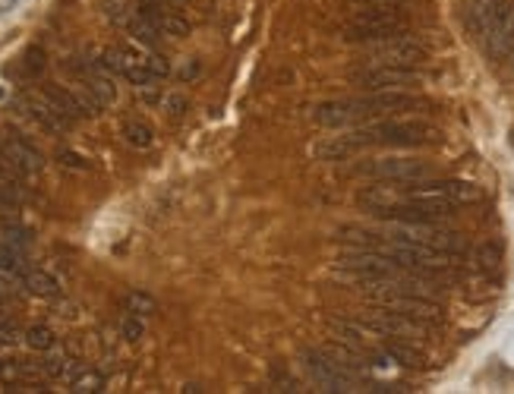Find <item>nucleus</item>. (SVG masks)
I'll use <instances>...</instances> for the list:
<instances>
[{"label":"nucleus","instance_id":"1","mask_svg":"<svg viewBox=\"0 0 514 394\" xmlns=\"http://www.w3.org/2000/svg\"><path fill=\"white\" fill-rule=\"evenodd\" d=\"M442 139L432 123L413 120V117H382V120H369L360 129L350 133V143L357 149L363 145H394V149H420V145H436Z\"/></svg>","mask_w":514,"mask_h":394},{"label":"nucleus","instance_id":"2","mask_svg":"<svg viewBox=\"0 0 514 394\" xmlns=\"http://www.w3.org/2000/svg\"><path fill=\"white\" fill-rule=\"evenodd\" d=\"M388 243H413V246H432L448 256L464 252V237L457 231H445L442 224H423V221H392L386 233Z\"/></svg>","mask_w":514,"mask_h":394},{"label":"nucleus","instance_id":"3","mask_svg":"<svg viewBox=\"0 0 514 394\" xmlns=\"http://www.w3.org/2000/svg\"><path fill=\"white\" fill-rule=\"evenodd\" d=\"M407 29V16L394 7H382V10H357L354 16L344 26V39L348 41H376V39H388L394 32H404Z\"/></svg>","mask_w":514,"mask_h":394},{"label":"nucleus","instance_id":"4","mask_svg":"<svg viewBox=\"0 0 514 394\" xmlns=\"http://www.w3.org/2000/svg\"><path fill=\"white\" fill-rule=\"evenodd\" d=\"M357 177H369V180L379 183H420L430 180L432 168L420 158H373V162H360L354 168Z\"/></svg>","mask_w":514,"mask_h":394},{"label":"nucleus","instance_id":"5","mask_svg":"<svg viewBox=\"0 0 514 394\" xmlns=\"http://www.w3.org/2000/svg\"><path fill=\"white\" fill-rule=\"evenodd\" d=\"M363 325H367L369 331H376V335H386V337H401V341H423L426 335H430V325L420 322V319L407 316V312L401 310H392V306H382L379 310H369L367 316L360 319Z\"/></svg>","mask_w":514,"mask_h":394},{"label":"nucleus","instance_id":"6","mask_svg":"<svg viewBox=\"0 0 514 394\" xmlns=\"http://www.w3.org/2000/svg\"><path fill=\"white\" fill-rule=\"evenodd\" d=\"M350 83L360 85L363 92H388V89H407L420 83L417 66L404 64H369L363 70L350 73Z\"/></svg>","mask_w":514,"mask_h":394},{"label":"nucleus","instance_id":"7","mask_svg":"<svg viewBox=\"0 0 514 394\" xmlns=\"http://www.w3.org/2000/svg\"><path fill=\"white\" fill-rule=\"evenodd\" d=\"M367 54L373 57V64H404V66H420L426 60V45H420L417 39L404 32H394L388 39L367 41Z\"/></svg>","mask_w":514,"mask_h":394},{"label":"nucleus","instance_id":"8","mask_svg":"<svg viewBox=\"0 0 514 394\" xmlns=\"http://www.w3.org/2000/svg\"><path fill=\"white\" fill-rule=\"evenodd\" d=\"M313 120L319 127H354V123H369V114L363 108L360 98H344V101H322L315 104L313 110Z\"/></svg>","mask_w":514,"mask_h":394},{"label":"nucleus","instance_id":"9","mask_svg":"<svg viewBox=\"0 0 514 394\" xmlns=\"http://www.w3.org/2000/svg\"><path fill=\"white\" fill-rule=\"evenodd\" d=\"M511 0H464L461 16H464V29H467L474 39H486V32L492 29V22L501 16V10L508 7Z\"/></svg>","mask_w":514,"mask_h":394},{"label":"nucleus","instance_id":"10","mask_svg":"<svg viewBox=\"0 0 514 394\" xmlns=\"http://www.w3.org/2000/svg\"><path fill=\"white\" fill-rule=\"evenodd\" d=\"M303 366L313 375V381H319V388H325V391H344L350 385V375L334 366L325 356V350H306L303 354Z\"/></svg>","mask_w":514,"mask_h":394},{"label":"nucleus","instance_id":"11","mask_svg":"<svg viewBox=\"0 0 514 394\" xmlns=\"http://www.w3.org/2000/svg\"><path fill=\"white\" fill-rule=\"evenodd\" d=\"M483 45H486V54L492 60L511 57V51H514V4H508V7L501 10V16L492 22V29L486 32Z\"/></svg>","mask_w":514,"mask_h":394},{"label":"nucleus","instance_id":"12","mask_svg":"<svg viewBox=\"0 0 514 394\" xmlns=\"http://www.w3.org/2000/svg\"><path fill=\"white\" fill-rule=\"evenodd\" d=\"M0 152L10 158V164H13L16 171H20L22 177H32V174H41V168H45V155H41L39 149H35L29 139H20V136H7L4 143H0Z\"/></svg>","mask_w":514,"mask_h":394},{"label":"nucleus","instance_id":"13","mask_svg":"<svg viewBox=\"0 0 514 394\" xmlns=\"http://www.w3.org/2000/svg\"><path fill=\"white\" fill-rule=\"evenodd\" d=\"M41 95H45L48 104H51L60 117H66L70 123H76L79 117H89V114H85V108H83V98H79V92L48 83V85H41Z\"/></svg>","mask_w":514,"mask_h":394},{"label":"nucleus","instance_id":"14","mask_svg":"<svg viewBox=\"0 0 514 394\" xmlns=\"http://www.w3.org/2000/svg\"><path fill=\"white\" fill-rule=\"evenodd\" d=\"M22 108H26V114L32 117L41 129H48V133H64V129L70 127V120H66V117H60L58 110L48 104V98L41 95V92H39V95L22 98Z\"/></svg>","mask_w":514,"mask_h":394},{"label":"nucleus","instance_id":"15","mask_svg":"<svg viewBox=\"0 0 514 394\" xmlns=\"http://www.w3.org/2000/svg\"><path fill=\"white\" fill-rule=\"evenodd\" d=\"M120 76H127L139 89H148L155 83V73L148 70L146 54L136 51V48H120Z\"/></svg>","mask_w":514,"mask_h":394},{"label":"nucleus","instance_id":"16","mask_svg":"<svg viewBox=\"0 0 514 394\" xmlns=\"http://www.w3.org/2000/svg\"><path fill=\"white\" fill-rule=\"evenodd\" d=\"M22 285H26V291L32 293V297H41V300H54L60 293V281L54 278L51 272H45V268H29V272L22 275Z\"/></svg>","mask_w":514,"mask_h":394},{"label":"nucleus","instance_id":"17","mask_svg":"<svg viewBox=\"0 0 514 394\" xmlns=\"http://www.w3.org/2000/svg\"><path fill=\"white\" fill-rule=\"evenodd\" d=\"M328 328L341 337V344H350V347L363 350L367 347V325L354 322V319H328Z\"/></svg>","mask_w":514,"mask_h":394},{"label":"nucleus","instance_id":"18","mask_svg":"<svg viewBox=\"0 0 514 394\" xmlns=\"http://www.w3.org/2000/svg\"><path fill=\"white\" fill-rule=\"evenodd\" d=\"M386 354L392 356L394 363L407 366V369H423V363H426L423 354L413 347V341H401V337H388V341H386Z\"/></svg>","mask_w":514,"mask_h":394},{"label":"nucleus","instance_id":"19","mask_svg":"<svg viewBox=\"0 0 514 394\" xmlns=\"http://www.w3.org/2000/svg\"><path fill=\"white\" fill-rule=\"evenodd\" d=\"M322 350H325V356L334 363V366L344 369L348 375H357L363 369L360 356H357V347H350V344H328V347H322Z\"/></svg>","mask_w":514,"mask_h":394},{"label":"nucleus","instance_id":"20","mask_svg":"<svg viewBox=\"0 0 514 394\" xmlns=\"http://www.w3.org/2000/svg\"><path fill=\"white\" fill-rule=\"evenodd\" d=\"M26 272H29V266H26V256H22V250H16V246H10V243H4V240H0V275L22 278Z\"/></svg>","mask_w":514,"mask_h":394},{"label":"nucleus","instance_id":"21","mask_svg":"<svg viewBox=\"0 0 514 394\" xmlns=\"http://www.w3.org/2000/svg\"><path fill=\"white\" fill-rule=\"evenodd\" d=\"M142 7H148L155 13V22H158L161 35H171V39H183V35H190V22L183 20V16L177 13H161L158 4H142Z\"/></svg>","mask_w":514,"mask_h":394},{"label":"nucleus","instance_id":"22","mask_svg":"<svg viewBox=\"0 0 514 394\" xmlns=\"http://www.w3.org/2000/svg\"><path fill=\"white\" fill-rule=\"evenodd\" d=\"M123 139H127V145H133V149L146 152L155 145V129L142 120H127L123 123Z\"/></svg>","mask_w":514,"mask_h":394},{"label":"nucleus","instance_id":"23","mask_svg":"<svg viewBox=\"0 0 514 394\" xmlns=\"http://www.w3.org/2000/svg\"><path fill=\"white\" fill-rule=\"evenodd\" d=\"M474 266L480 268V272L486 275H495L501 266V243H495V240H489V243H480L474 250Z\"/></svg>","mask_w":514,"mask_h":394},{"label":"nucleus","instance_id":"24","mask_svg":"<svg viewBox=\"0 0 514 394\" xmlns=\"http://www.w3.org/2000/svg\"><path fill=\"white\" fill-rule=\"evenodd\" d=\"M123 310H127L129 316L148 319V316L158 312V300H155L148 291H129L127 297H123Z\"/></svg>","mask_w":514,"mask_h":394},{"label":"nucleus","instance_id":"25","mask_svg":"<svg viewBox=\"0 0 514 394\" xmlns=\"http://www.w3.org/2000/svg\"><path fill=\"white\" fill-rule=\"evenodd\" d=\"M357 152V145L350 143V136H341V139H332V143H319L315 145V155L322 162H344Z\"/></svg>","mask_w":514,"mask_h":394},{"label":"nucleus","instance_id":"26","mask_svg":"<svg viewBox=\"0 0 514 394\" xmlns=\"http://www.w3.org/2000/svg\"><path fill=\"white\" fill-rule=\"evenodd\" d=\"M70 391L73 394H98L104 391V375L98 369H79L70 379Z\"/></svg>","mask_w":514,"mask_h":394},{"label":"nucleus","instance_id":"27","mask_svg":"<svg viewBox=\"0 0 514 394\" xmlns=\"http://www.w3.org/2000/svg\"><path fill=\"white\" fill-rule=\"evenodd\" d=\"M85 85H89V92H92V95H95L102 104H111V101H114V98H117L114 76H108V73H102V70L92 73L89 83H85Z\"/></svg>","mask_w":514,"mask_h":394},{"label":"nucleus","instance_id":"28","mask_svg":"<svg viewBox=\"0 0 514 394\" xmlns=\"http://www.w3.org/2000/svg\"><path fill=\"white\" fill-rule=\"evenodd\" d=\"M41 369H45V375H48V379H54V381H58V379L70 381L73 375L79 372V366L70 360V356H48V360L41 363Z\"/></svg>","mask_w":514,"mask_h":394},{"label":"nucleus","instance_id":"29","mask_svg":"<svg viewBox=\"0 0 514 394\" xmlns=\"http://www.w3.org/2000/svg\"><path fill=\"white\" fill-rule=\"evenodd\" d=\"M54 341H58V337H54V331L48 328V325H32V328L26 331V344L32 350H51Z\"/></svg>","mask_w":514,"mask_h":394},{"label":"nucleus","instance_id":"30","mask_svg":"<svg viewBox=\"0 0 514 394\" xmlns=\"http://www.w3.org/2000/svg\"><path fill=\"white\" fill-rule=\"evenodd\" d=\"M41 70H45V51L41 48H29L26 54H22V76H41Z\"/></svg>","mask_w":514,"mask_h":394},{"label":"nucleus","instance_id":"31","mask_svg":"<svg viewBox=\"0 0 514 394\" xmlns=\"http://www.w3.org/2000/svg\"><path fill=\"white\" fill-rule=\"evenodd\" d=\"M120 335L127 337L129 344H136L142 335H146V325H142L139 316H129V312H127V319H123V325H120Z\"/></svg>","mask_w":514,"mask_h":394},{"label":"nucleus","instance_id":"32","mask_svg":"<svg viewBox=\"0 0 514 394\" xmlns=\"http://www.w3.org/2000/svg\"><path fill=\"white\" fill-rule=\"evenodd\" d=\"M58 162L64 164V168H70V171H89V168H92L89 158H83L79 152H73V149H64V152H60Z\"/></svg>","mask_w":514,"mask_h":394},{"label":"nucleus","instance_id":"33","mask_svg":"<svg viewBox=\"0 0 514 394\" xmlns=\"http://www.w3.org/2000/svg\"><path fill=\"white\" fill-rule=\"evenodd\" d=\"M146 60H148V70L155 73V79H164L167 73H171V64H167L161 54H146Z\"/></svg>","mask_w":514,"mask_h":394},{"label":"nucleus","instance_id":"34","mask_svg":"<svg viewBox=\"0 0 514 394\" xmlns=\"http://www.w3.org/2000/svg\"><path fill=\"white\" fill-rule=\"evenodd\" d=\"M357 10H382V7H398L404 0H350Z\"/></svg>","mask_w":514,"mask_h":394},{"label":"nucleus","instance_id":"35","mask_svg":"<svg viewBox=\"0 0 514 394\" xmlns=\"http://www.w3.org/2000/svg\"><path fill=\"white\" fill-rule=\"evenodd\" d=\"M183 108H187V98H183V95H167V110H171V114L181 117Z\"/></svg>","mask_w":514,"mask_h":394},{"label":"nucleus","instance_id":"36","mask_svg":"<svg viewBox=\"0 0 514 394\" xmlns=\"http://www.w3.org/2000/svg\"><path fill=\"white\" fill-rule=\"evenodd\" d=\"M183 79H193V76H199V64H190V66H183V73H181Z\"/></svg>","mask_w":514,"mask_h":394},{"label":"nucleus","instance_id":"37","mask_svg":"<svg viewBox=\"0 0 514 394\" xmlns=\"http://www.w3.org/2000/svg\"><path fill=\"white\" fill-rule=\"evenodd\" d=\"M16 4H20V0H4V4H0V13H7V10H13Z\"/></svg>","mask_w":514,"mask_h":394},{"label":"nucleus","instance_id":"38","mask_svg":"<svg viewBox=\"0 0 514 394\" xmlns=\"http://www.w3.org/2000/svg\"><path fill=\"white\" fill-rule=\"evenodd\" d=\"M0 98H4V89H0Z\"/></svg>","mask_w":514,"mask_h":394}]
</instances>
